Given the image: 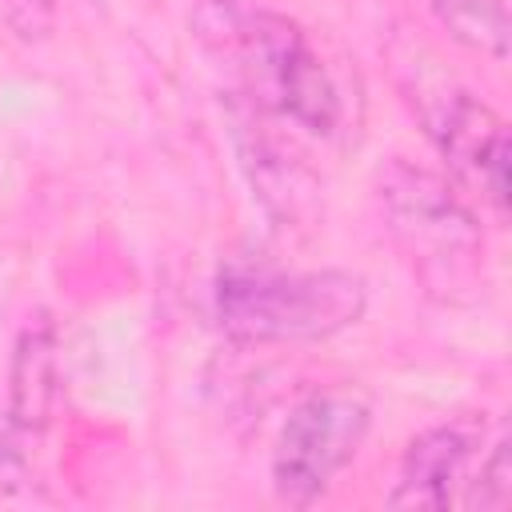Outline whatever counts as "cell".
<instances>
[{
  "mask_svg": "<svg viewBox=\"0 0 512 512\" xmlns=\"http://www.w3.org/2000/svg\"><path fill=\"white\" fill-rule=\"evenodd\" d=\"M512 500V440L500 436L484 460H476L464 492H460V508H488L500 512Z\"/></svg>",
  "mask_w": 512,
  "mask_h": 512,
  "instance_id": "30bf717a",
  "label": "cell"
},
{
  "mask_svg": "<svg viewBox=\"0 0 512 512\" xmlns=\"http://www.w3.org/2000/svg\"><path fill=\"white\" fill-rule=\"evenodd\" d=\"M480 460V428L468 420L432 424L404 448L400 476L388 492L392 508H452Z\"/></svg>",
  "mask_w": 512,
  "mask_h": 512,
  "instance_id": "8992f818",
  "label": "cell"
},
{
  "mask_svg": "<svg viewBox=\"0 0 512 512\" xmlns=\"http://www.w3.org/2000/svg\"><path fill=\"white\" fill-rule=\"evenodd\" d=\"M236 148H240V164L248 172L252 192L284 228H288V220L296 224L316 212L320 188H316L312 172L264 132L252 104H248V116H236Z\"/></svg>",
  "mask_w": 512,
  "mask_h": 512,
  "instance_id": "ba28073f",
  "label": "cell"
},
{
  "mask_svg": "<svg viewBox=\"0 0 512 512\" xmlns=\"http://www.w3.org/2000/svg\"><path fill=\"white\" fill-rule=\"evenodd\" d=\"M372 428V392L340 380L312 388L280 424L272 448V488L284 504H316L356 460Z\"/></svg>",
  "mask_w": 512,
  "mask_h": 512,
  "instance_id": "277c9868",
  "label": "cell"
},
{
  "mask_svg": "<svg viewBox=\"0 0 512 512\" xmlns=\"http://www.w3.org/2000/svg\"><path fill=\"white\" fill-rule=\"evenodd\" d=\"M60 396V348H56V324L36 312L16 332L12 360H8V408H4V448L0 456L24 460L20 444L40 436L52 420Z\"/></svg>",
  "mask_w": 512,
  "mask_h": 512,
  "instance_id": "52a82bcc",
  "label": "cell"
},
{
  "mask_svg": "<svg viewBox=\"0 0 512 512\" xmlns=\"http://www.w3.org/2000/svg\"><path fill=\"white\" fill-rule=\"evenodd\" d=\"M376 204L384 232L432 300L464 304L484 288V232L456 188L408 160L376 172Z\"/></svg>",
  "mask_w": 512,
  "mask_h": 512,
  "instance_id": "7a4b0ae2",
  "label": "cell"
},
{
  "mask_svg": "<svg viewBox=\"0 0 512 512\" xmlns=\"http://www.w3.org/2000/svg\"><path fill=\"white\" fill-rule=\"evenodd\" d=\"M436 20L448 28L452 40H460L472 52H484L492 60L508 56V8L504 0H428Z\"/></svg>",
  "mask_w": 512,
  "mask_h": 512,
  "instance_id": "9c48e42d",
  "label": "cell"
},
{
  "mask_svg": "<svg viewBox=\"0 0 512 512\" xmlns=\"http://www.w3.org/2000/svg\"><path fill=\"white\" fill-rule=\"evenodd\" d=\"M188 24L256 112H276L316 136L340 128L336 80L296 20L252 0H196Z\"/></svg>",
  "mask_w": 512,
  "mask_h": 512,
  "instance_id": "6da1fadb",
  "label": "cell"
},
{
  "mask_svg": "<svg viewBox=\"0 0 512 512\" xmlns=\"http://www.w3.org/2000/svg\"><path fill=\"white\" fill-rule=\"evenodd\" d=\"M424 132L432 136L436 152L448 160V168L472 184L496 216L508 212V124L476 100L468 88L440 84L436 96L420 104Z\"/></svg>",
  "mask_w": 512,
  "mask_h": 512,
  "instance_id": "5b68a950",
  "label": "cell"
},
{
  "mask_svg": "<svg viewBox=\"0 0 512 512\" xmlns=\"http://www.w3.org/2000/svg\"><path fill=\"white\" fill-rule=\"evenodd\" d=\"M0 20L24 44H40L56 24V0H0Z\"/></svg>",
  "mask_w": 512,
  "mask_h": 512,
  "instance_id": "8fae6325",
  "label": "cell"
},
{
  "mask_svg": "<svg viewBox=\"0 0 512 512\" xmlns=\"http://www.w3.org/2000/svg\"><path fill=\"white\" fill-rule=\"evenodd\" d=\"M212 308L240 344H308L352 328L368 308V284L348 268L284 272L232 264L216 276Z\"/></svg>",
  "mask_w": 512,
  "mask_h": 512,
  "instance_id": "3957f363",
  "label": "cell"
}]
</instances>
